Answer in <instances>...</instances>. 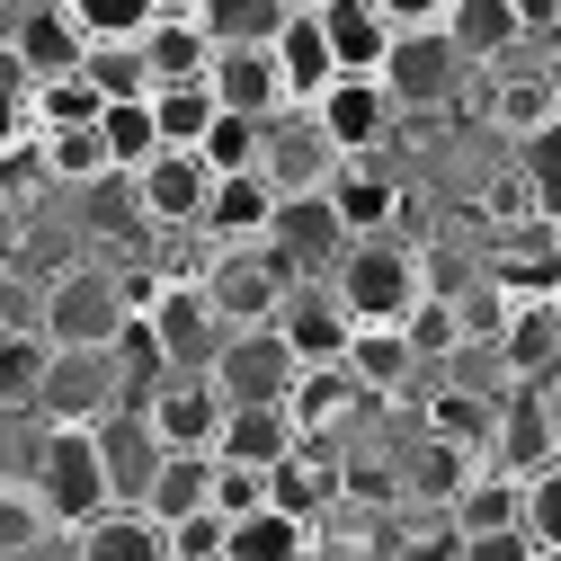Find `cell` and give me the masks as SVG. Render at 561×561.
<instances>
[{"mask_svg": "<svg viewBox=\"0 0 561 561\" xmlns=\"http://www.w3.org/2000/svg\"><path fill=\"white\" fill-rule=\"evenodd\" d=\"M170 276H196L205 295H215V312L232 321V330H259V321H286V304L312 286V276L276 250V241H241V250H215L205 241L196 259H179Z\"/></svg>", "mask_w": 561, "mask_h": 561, "instance_id": "6da1fadb", "label": "cell"}, {"mask_svg": "<svg viewBox=\"0 0 561 561\" xmlns=\"http://www.w3.org/2000/svg\"><path fill=\"white\" fill-rule=\"evenodd\" d=\"M339 304L357 312V321H410L419 304L437 295V276H428V250L419 241H401V232H383V241H357L339 259Z\"/></svg>", "mask_w": 561, "mask_h": 561, "instance_id": "7a4b0ae2", "label": "cell"}, {"mask_svg": "<svg viewBox=\"0 0 561 561\" xmlns=\"http://www.w3.org/2000/svg\"><path fill=\"white\" fill-rule=\"evenodd\" d=\"M134 321L125 286H116V267L107 259H81V267H54L45 286H36V330L54 347H116Z\"/></svg>", "mask_w": 561, "mask_h": 561, "instance_id": "3957f363", "label": "cell"}, {"mask_svg": "<svg viewBox=\"0 0 561 561\" xmlns=\"http://www.w3.org/2000/svg\"><path fill=\"white\" fill-rule=\"evenodd\" d=\"M27 490L54 508L62 535H81V526H99L107 508H125L116 481H107V455H99V428H45V455H36V481H27Z\"/></svg>", "mask_w": 561, "mask_h": 561, "instance_id": "277c9868", "label": "cell"}, {"mask_svg": "<svg viewBox=\"0 0 561 561\" xmlns=\"http://www.w3.org/2000/svg\"><path fill=\"white\" fill-rule=\"evenodd\" d=\"M304 375H312V366H304V347L276 330V321L232 330V339H224V357H215V383H224V401H232V410L295 401V383H304Z\"/></svg>", "mask_w": 561, "mask_h": 561, "instance_id": "5b68a950", "label": "cell"}, {"mask_svg": "<svg viewBox=\"0 0 561 561\" xmlns=\"http://www.w3.org/2000/svg\"><path fill=\"white\" fill-rule=\"evenodd\" d=\"M125 401L134 392H125L116 347H54V375H45L36 419H45V428H99V419H116Z\"/></svg>", "mask_w": 561, "mask_h": 561, "instance_id": "8992f818", "label": "cell"}, {"mask_svg": "<svg viewBox=\"0 0 561 561\" xmlns=\"http://www.w3.org/2000/svg\"><path fill=\"white\" fill-rule=\"evenodd\" d=\"M267 179H276V196H330V187L347 179V152L330 144L321 107L267 116Z\"/></svg>", "mask_w": 561, "mask_h": 561, "instance_id": "52a82bcc", "label": "cell"}, {"mask_svg": "<svg viewBox=\"0 0 561 561\" xmlns=\"http://www.w3.org/2000/svg\"><path fill=\"white\" fill-rule=\"evenodd\" d=\"M144 321H152V330H161V347H170V375H215L224 339H232V321L215 312V295H205L196 276H170L161 304H152Z\"/></svg>", "mask_w": 561, "mask_h": 561, "instance_id": "ba28073f", "label": "cell"}, {"mask_svg": "<svg viewBox=\"0 0 561 561\" xmlns=\"http://www.w3.org/2000/svg\"><path fill=\"white\" fill-rule=\"evenodd\" d=\"M383 81H392V99H401V116L419 107H455L463 99V81H472V62H463V45L446 36V27H419V36H401L392 45V62H383Z\"/></svg>", "mask_w": 561, "mask_h": 561, "instance_id": "9c48e42d", "label": "cell"}, {"mask_svg": "<svg viewBox=\"0 0 561 561\" xmlns=\"http://www.w3.org/2000/svg\"><path fill=\"white\" fill-rule=\"evenodd\" d=\"M144 419H152V437H161L170 455H215L224 428H232V401H224L215 375H170V383L144 401Z\"/></svg>", "mask_w": 561, "mask_h": 561, "instance_id": "30bf717a", "label": "cell"}, {"mask_svg": "<svg viewBox=\"0 0 561 561\" xmlns=\"http://www.w3.org/2000/svg\"><path fill=\"white\" fill-rule=\"evenodd\" d=\"M62 72H90V27L62 0H36L10 19V81H62Z\"/></svg>", "mask_w": 561, "mask_h": 561, "instance_id": "8fae6325", "label": "cell"}, {"mask_svg": "<svg viewBox=\"0 0 561 561\" xmlns=\"http://www.w3.org/2000/svg\"><path fill=\"white\" fill-rule=\"evenodd\" d=\"M134 187H144L152 232L205 241V215H215V170H205V152H161L152 170H134Z\"/></svg>", "mask_w": 561, "mask_h": 561, "instance_id": "7c38bea8", "label": "cell"}, {"mask_svg": "<svg viewBox=\"0 0 561 561\" xmlns=\"http://www.w3.org/2000/svg\"><path fill=\"white\" fill-rule=\"evenodd\" d=\"M392 116H401L392 81H357V72H347V81L321 99V125H330V144H339L347 161H375L383 134H392Z\"/></svg>", "mask_w": 561, "mask_h": 561, "instance_id": "4fadbf2b", "label": "cell"}, {"mask_svg": "<svg viewBox=\"0 0 561 561\" xmlns=\"http://www.w3.org/2000/svg\"><path fill=\"white\" fill-rule=\"evenodd\" d=\"M304 437H312V428L295 419V401H267V410H232V428H224L215 455L241 463V472H267V481H276V472L304 455Z\"/></svg>", "mask_w": 561, "mask_h": 561, "instance_id": "5bb4252c", "label": "cell"}, {"mask_svg": "<svg viewBox=\"0 0 561 561\" xmlns=\"http://www.w3.org/2000/svg\"><path fill=\"white\" fill-rule=\"evenodd\" d=\"M99 455H107V481H116V500H125V508H144V490H152L161 463H170V446L152 437L144 401H125L116 419H99Z\"/></svg>", "mask_w": 561, "mask_h": 561, "instance_id": "9a60e30c", "label": "cell"}, {"mask_svg": "<svg viewBox=\"0 0 561 561\" xmlns=\"http://www.w3.org/2000/svg\"><path fill=\"white\" fill-rule=\"evenodd\" d=\"M419 339H410V321H357V339H347V375H357L375 401H410V383H419Z\"/></svg>", "mask_w": 561, "mask_h": 561, "instance_id": "2e32d148", "label": "cell"}, {"mask_svg": "<svg viewBox=\"0 0 561 561\" xmlns=\"http://www.w3.org/2000/svg\"><path fill=\"white\" fill-rule=\"evenodd\" d=\"M215 99H224L232 116H286L295 90H286L276 45H224V54H215Z\"/></svg>", "mask_w": 561, "mask_h": 561, "instance_id": "e0dca14e", "label": "cell"}, {"mask_svg": "<svg viewBox=\"0 0 561 561\" xmlns=\"http://www.w3.org/2000/svg\"><path fill=\"white\" fill-rule=\"evenodd\" d=\"M490 463H500V472H517V481H535L543 463H561L552 410H543V392H535V383H517V392L500 401V437H490Z\"/></svg>", "mask_w": 561, "mask_h": 561, "instance_id": "ac0fdd59", "label": "cell"}, {"mask_svg": "<svg viewBox=\"0 0 561 561\" xmlns=\"http://www.w3.org/2000/svg\"><path fill=\"white\" fill-rule=\"evenodd\" d=\"M321 27H330L339 72L383 81V62H392V45H401V27L383 19V0H330V10H321Z\"/></svg>", "mask_w": 561, "mask_h": 561, "instance_id": "d6986e66", "label": "cell"}, {"mask_svg": "<svg viewBox=\"0 0 561 561\" xmlns=\"http://www.w3.org/2000/svg\"><path fill=\"white\" fill-rule=\"evenodd\" d=\"M481 107H490V134H517V144H535V134H543V125L561 116V90H552V62H543V72H526V62H508V72H490Z\"/></svg>", "mask_w": 561, "mask_h": 561, "instance_id": "ffe728a7", "label": "cell"}, {"mask_svg": "<svg viewBox=\"0 0 561 561\" xmlns=\"http://www.w3.org/2000/svg\"><path fill=\"white\" fill-rule=\"evenodd\" d=\"M276 179L267 170H241V179H215V215H205V241L215 250H241V241H267L276 232Z\"/></svg>", "mask_w": 561, "mask_h": 561, "instance_id": "44dd1931", "label": "cell"}, {"mask_svg": "<svg viewBox=\"0 0 561 561\" xmlns=\"http://www.w3.org/2000/svg\"><path fill=\"white\" fill-rule=\"evenodd\" d=\"M446 36L463 45V62H472V72H508V54H517L535 27L517 19V0H455Z\"/></svg>", "mask_w": 561, "mask_h": 561, "instance_id": "7402d4cb", "label": "cell"}, {"mask_svg": "<svg viewBox=\"0 0 561 561\" xmlns=\"http://www.w3.org/2000/svg\"><path fill=\"white\" fill-rule=\"evenodd\" d=\"M286 330L295 347H304V366H347V339H357V312L339 304V286H304L295 304H286Z\"/></svg>", "mask_w": 561, "mask_h": 561, "instance_id": "603a6c76", "label": "cell"}, {"mask_svg": "<svg viewBox=\"0 0 561 561\" xmlns=\"http://www.w3.org/2000/svg\"><path fill=\"white\" fill-rule=\"evenodd\" d=\"M490 347L508 357L517 383H552V375H561V304H517L508 330L490 339Z\"/></svg>", "mask_w": 561, "mask_h": 561, "instance_id": "cb8c5ba5", "label": "cell"}, {"mask_svg": "<svg viewBox=\"0 0 561 561\" xmlns=\"http://www.w3.org/2000/svg\"><path fill=\"white\" fill-rule=\"evenodd\" d=\"M72 561H170V526L152 508H107L99 526L72 535Z\"/></svg>", "mask_w": 561, "mask_h": 561, "instance_id": "d4e9b609", "label": "cell"}, {"mask_svg": "<svg viewBox=\"0 0 561 561\" xmlns=\"http://www.w3.org/2000/svg\"><path fill=\"white\" fill-rule=\"evenodd\" d=\"M276 62H286V90H295V107H321L347 72H339V54H330V27H321V10L312 19H295L286 36H276Z\"/></svg>", "mask_w": 561, "mask_h": 561, "instance_id": "484cf974", "label": "cell"}, {"mask_svg": "<svg viewBox=\"0 0 561 561\" xmlns=\"http://www.w3.org/2000/svg\"><path fill=\"white\" fill-rule=\"evenodd\" d=\"M215 490H224V455H170L161 481L144 490V508H152L161 526H187V517L215 508Z\"/></svg>", "mask_w": 561, "mask_h": 561, "instance_id": "4316f807", "label": "cell"}, {"mask_svg": "<svg viewBox=\"0 0 561 561\" xmlns=\"http://www.w3.org/2000/svg\"><path fill=\"white\" fill-rule=\"evenodd\" d=\"M455 526H463L472 543H481V535H526V481L500 472V463H481L472 490L455 500Z\"/></svg>", "mask_w": 561, "mask_h": 561, "instance_id": "83f0119b", "label": "cell"}, {"mask_svg": "<svg viewBox=\"0 0 561 561\" xmlns=\"http://www.w3.org/2000/svg\"><path fill=\"white\" fill-rule=\"evenodd\" d=\"M152 232V215H144V187H134V179H99V187H81V241L90 250H134V241H144Z\"/></svg>", "mask_w": 561, "mask_h": 561, "instance_id": "f1b7e54d", "label": "cell"}, {"mask_svg": "<svg viewBox=\"0 0 561 561\" xmlns=\"http://www.w3.org/2000/svg\"><path fill=\"white\" fill-rule=\"evenodd\" d=\"M330 196H339V215H347V232H357V241L401 232V205H410V196H401V187H392L375 161H347V179H339Z\"/></svg>", "mask_w": 561, "mask_h": 561, "instance_id": "f546056e", "label": "cell"}, {"mask_svg": "<svg viewBox=\"0 0 561 561\" xmlns=\"http://www.w3.org/2000/svg\"><path fill=\"white\" fill-rule=\"evenodd\" d=\"M152 116H161V144L170 152H205V134L224 125V99H215V81H161Z\"/></svg>", "mask_w": 561, "mask_h": 561, "instance_id": "4dcf8cb0", "label": "cell"}, {"mask_svg": "<svg viewBox=\"0 0 561 561\" xmlns=\"http://www.w3.org/2000/svg\"><path fill=\"white\" fill-rule=\"evenodd\" d=\"M10 116H36L45 134H72V125H99L107 116V90L90 72H62V81H36L27 99H10Z\"/></svg>", "mask_w": 561, "mask_h": 561, "instance_id": "1f68e13d", "label": "cell"}, {"mask_svg": "<svg viewBox=\"0 0 561 561\" xmlns=\"http://www.w3.org/2000/svg\"><path fill=\"white\" fill-rule=\"evenodd\" d=\"M232 561H312V517L276 508V500L232 517Z\"/></svg>", "mask_w": 561, "mask_h": 561, "instance_id": "d6a6232c", "label": "cell"}, {"mask_svg": "<svg viewBox=\"0 0 561 561\" xmlns=\"http://www.w3.org/2000/svg\"><path fill=\"white\" fill-rule=\"evenodd\" d=\"M366 401H375V392H366L357 375H347V366H312V375L295 383V419H304L312 437H339V428H347V419H357Z\"/></svg>", "mask_w": 561, "mask_h": 561, "instance_id": "836d02e7", "label": "cell"}, {"mask_svg": "<svg viewBox=\"0 0 561 561\" xmlns=\"http://www.w3.org/2000/svg\"><path fill=\"white\" fill-rule=\"evenodd\" d=\"M144 54H152V72L161 81H215V27H205V19H161L152 36H144Z\"/></svg>", "mask_w": 561, "mask_h": 561, "instance_id": "e575fe53", "label": "cell"}, {"mask_svg": "<svg viewBox=\"0 0 561 561\" xmlns=\"http://www.w3.org/2000/svg\"><path fill=\"white\" fill-rule=\"evenodd\" d=\"M45 170H54V187H99V179H125V170H116V144H107L99 125L45 134Z\"/></svg>", "mask_w": 561, "mask_h": 561, "instance_id": "d590c367", "label": "cell"}, {"mask_svg": "<svg viewBox=\"0 0 561 561\" xmlns=\"http://www.w3.org/2000/svg\"><path fill=\"white\" fill-rule=\"evenodd\" d=\"M99 134L116 144V170L134 179V170H152L170 144H161V116H152V99H107V116H99Z\"/></svg>", "mask_w": 561, "mask_h": 561, "instance_id": "8d00e7d4", "label": "cell"}, {"mask_svg": "<svg viewBox=\"0 0 561 561\" xmlns=\"http://www.w3.org/2000/svg\"><path fill=\"white\" fill-rule=\"evenodd\" d=\"M205 27L215 45H276L295 27V0H205Z\"/></svg>", "mask_w": 561, "mask_h": 561, "instance_id": "74e56055", "label": "cell"}, {"mask_svg": "<svg viewBox=\"0 0 561 561\" xmlns=\"http://www.w3.org/2000/svg\"><path fill=\"white\" fill-rule=\"evenodd\" d=\"M62 10L90 27V45H144L161 27V0H62Z\"/></svg>", "mask_w": 561, "mask_h": 561, "instance_id": "f35d334b", "label": "cell"}, {"mask_svg": "<svg viewBox=\"0 0 561 561\" xmlns=\"http://www.w3.org/2000/svg\"><path fill=\"white\" fill-rule=\"evenodd\" d=\"M205 170H215V179L267 170V116H232V107H224V125L205 134Z\"/></svg>", "mask_w": 561, "mask_h": 561, "instance_id": "ab89813d", "label": "cell"}, {"mask_svg": "<svg viewBox=\"0 0 561 561\" xmlns=\"http://www.w3.org/2000/svg\"><path fill=\"white\" fill-rule=\"evenodd\" d=\"M90 81H99L107 99H152V90H161V72H152L144 45H90Z\"/></svg>", "mask_w": 561, "mask_h": 561, "instance_id": "60d3db41", "label": "cell"}, {"mask_svg": "<svg viewBox=\"0 0 561 561\" xmlns=\"http://www.w3.org/2000/svg\"><path fill=\"white\" fill-rule=\"evenodd\" d=\"M517 170H526L535 196H543V224H561V116L535 134V144H517Z\"/></svg>", "mask_w": 561, "mask_h": 561, "instance_id": "b9f144b4", "label": "cell"}, {"mask_svg": "<svg viewBox=\"0 0 561 561\" xmlns=\"http://www.w3.org/2000/svg\"><path fill=\"white\" fill-rule=\"evenodd\" d=\"M526 535H535V552H561V463H543L526 481Z\"/></svg>", "mask_w": 561, "mask_h": 561, "instance_id": "7bdbcfd3", "label": "cell"}, {"mask_svg": "<svg viewBox=\"0 0 561 561\" xmlns=\"http://www.w3.org/2000/svg\"><path fill=\"white\" fill-rule=\"evenodd\" d=\"M383 19H392L401 36H419V27H446V19H455V0H383Z\"/></svg>", "mask_w": 561, "mask_h": 561, "instance_id": "ee69618b", "label": "cell"}, {"mask_svg": "<svg viewBox=\"0 0 561 561\" xmlns=\"http://www.w3.org/2000/svg\"><path fill=\"white\" fill-rule=\"evenodd\" d=\"M517 19H526L535 36H561V0H517Z\"/></svg>", "mask_w": 561, "mask_h": 561, "instance_id": "f6af8a7d", "label": "cell"}, {"mask_svg": "<svg viewBox=\"0 0 561 561\" xmlns=\"http://www.w3.org/2000/svg\"><path fill=\"white\" fill-rule=\"evenodd\" d=\"M161 19H205V0H161Z\"/></svg>", "mask_w": 561, "mask_h": 561, "instance_id": "bcb514c9", "label": "cell"}, {"mask_svg": "<svg viewBox=\"0 0 561 561\" xmlns=\"http://www.w3.org/2000/svg\"><path fill=\"white\" fill-rule=\"evenodd\" d=\"M552 304H561V295H552Z\"/></svg>", "mask_w": 561, "mask_h": 561, "instance_id": "7dc6e473", "label": "cell"}]
</instances>
